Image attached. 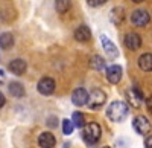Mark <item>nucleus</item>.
<instances>
[{
    "instance_id": "f8f14e48",
    "label": "nucleus",
    "mask_w": 152,
    "mask_h": 148,
    "mask_svg": "<svg viewBox=\"0 0 152 148\" xmlns=\"http://www.w3.org/2000/svg\"><path fill=\"white\" fill-rule=\"evenodd\" d=\"M56 144V139L52 133L49 131H44L40 134V138H38V145H40L41 148H53Z\"/></svg>"
},
{
    "instance_id": "a878e982",
    "label": "nucleus",
    "mask_w": 152,
    "mask_h": 148,
    "mask_svg": "<svg viewBox=\"0 0 152 148\" xmlns=\"http://www.w3.org/2000/svg\"><path fill=\"white\" fill-rule=\"evenodd\" d=\"M145 147H146V148H152V136L146 138V141H145Z\"/></svg>"
},
{
    "instance_id": "f03ea898",
    "label": "nucleus",
    "mask_w": 152,
    "mask_h": 148,
    "mask_svg": "<svg viewBox=\"0 0 152 148\" xmlns=\"http://www.w3.org/2000/svg\"><path fill=\"white\" fill-rule=\"evenodd\" d=\"M100 134H102V130H100L99 124H96V122H90V124L84 125L82 136L87 144H96L100 139Z\"/></svg>"
},
{
    "instance_id": "9b49d317",
    "label": "nucleus",
    "mask_w": 152,
    "mask_h": 148,
    "mask_svg": "<svg viewBox=\"0 0 152 148\" xmlns=\"http://www.w3.org/2000/svg\"><path fill=\"white\" fill-rule=\"evenodd\" d=\"M100 41H102V47H104V51L107 52V57H108V58H116V57L119 55L117 47L114 46V43L108 38V37L102 35V37H100Z\"/></svg>"
},
{
    "instance_id": "c85d7f7f",
    "label": "nucleus",
    "mask_w": 152,
    "mask_h": 148,
    "mask_svg": "<svg viewBox=\"0 0 152 148\" xmlns=\"http://www.w3.org/2000/svg\"><path fill=\"white\" fill-rule=\"evenodd\" d=\"M104 148H110V147H104Z\"/></svg>"
},
{
    "instance_id": "412c9836",
    "label": "nucleus",
    "mask_w": 152,
    "mask_h": 148,
    "mask_svg": "<svg viewBox=\"0 0 152 148\" xmlns=\"http://www.w3.org/2000/svg\"><path fill=\"white\" fill-rule=\"evenodd\" d=\"M72 122H73V125L78 127V128H82V127L85 125V121H84V116H82L81 112H75V113H73Z\"/></svg>"
},
{
    "instance_id": "f3484780",
    "label": "nucleus",
    "mask_w": 152,
    "mask_h": 148,
    "mask_svg": "<svg viewBox=\"0 0 152 148\" xmlns=\"http://www.w3.org/2000/svg\"><path fill=\"white\" fill-rule=\"evenodd\" d=\"M128 98H129V101L134 107H140L142 105V101H143V95L140 93V90H137V89H131L128 92Z\"/></svg>"
},
{
    "instance_id": "39448f33",
    "label": "nucleus",
    "mask_w": 152,
    "mask_h": 148,
    "mask_svg": "<svg viewBox=\"0 0 152 148\" xmlns=\"http://www.w3.org/2000/svg\"><path fill=\"white\" fill-rule=\"evenodd\" d=\"M149 20H151V15H149V12L145 11V9H137V11L132 12V15H131L132 24H135V26H138V28L146 26V24L149 23Z\"/></svg>"
},
{
    "instance_id": "dca6fc26",
    "label": "nucleus",
    "mask_w": 152,
    "mask_h": 148,
    "mask_svg": "<svg viewBox=\"0 0 152 148\" xmlns=\"http://www.w3.org/2000/svg\"><path fill=\"white\" fill-rule=\"evenodd\" d=\"M138 67L145 72H152V54H143L138 58Z\"/></svg>"
},
{
    "instance_id": "7ed1b4c3",
    "label": "nucleus",
    "mask_w": 152,
    "mask_h": 148,
    "mask_svg": "<svg viewBox=\"0 0 152 148\" xmlns=\"http://www.w3.org/2000/svg\"><path fill=\"white\" fill-rule=\"evenodd\" d=\"M107 101V95L104 93V90L100 89H94L90 95H88V105H90V108H100Z\"/></svg>"
},
{
    "instance_id": "cd10ccee",
    "label": "nucleus",
    "mask_w": 152,
    "mask_h": 148,
    "mask_svg": "<svg viewBox=\"0 0 152 148\" xmlns=\"http://www.w3.org/2000/svg\"><path fill=\"white\" fill-rule=\"evenodd\" d=\"M132 2H135V3H140V2H143V0H132Z\"/></svg>"
},
{
    "instance_id": "f257e3e1",
    "label": "nucleus",
    "mask_w": 152,
    "mask_h": 148,
    "mask_svg": "<svg viewBox=\"0 0 152 148\" xmlns=\"http://www.w3.org/2000/svg\"><path fill=\"white\" fill-rule=\"evenodd\" d=\"M128 113H129V108H128V105H126V102H123V101L111 102L108 110H107V116L113 122H122L123 119H126Z\"/></svg>"
},
{
    "instance_id": "0eeeda50",
    "label": "nucleus",
    "mask_w": 152,
    "mask_h": 148,
    "mask_svg": "<svg viewBox=\"0 0 152 148\" xmlns=\"http://www.w3.org/2000/svg\"><path fill=\"white\" fill-rule=\"evenodd\" d=\"M132 127L138 134H146L151 130V122L145 116H137L132 122Z\"/></svg>"
},
{
    "instance_id": "bb28decb",
    "label": "nucleus",
    "mask_w": 152,
    "mask_h": 148,
    "mask_svg": "<svg viewBox=\"0 0 152 148\" xmlns=\"http://www.w3.org/2000/svg\"><path fill=\"white\" fill-rule=\"evenodd\" d=\"M47 122H49V125H50V127H53V125H55V118H50Z\"/></svg>"
},
{
    "instance_id": "6ab92c4d",
    "label": "nucleus",
    "mask_w": 152,
    "mask_h": 148,
    "mask_svg": "<svg viewBox=\"0 0 152 148\" xmlns=\"http://www.w3.org/2000/svg\"><path fill=\"white\" fill-rule=\"evenodd\" d=\"M90 67L94 70H104L105 69V60L99 55H94L90 58Z\"/></svg>"
},
{
    "instance_id": "20e7f679",
    "label": "nucleus",
    "mask_w": 152,
    "mask_h": 148,
    "mask_svg": "<svg viewBox=\"0 0 152 148\" xmlns=\"http://www.w3.org/2000/svg\"><path fill=\"white\" fill-rule=\"evenodd\" d=\"M38 92L44 96H49L55 92V80L50 78V77H44L38 81V85H37Z\"/></svg>"
},
{
    "instance_id": "4be33fe9",
    "label": "nucleus",
    "mask_w": 152,
    "mask_h": 148,
    "mask_svg": "<svg viewBox=\"0 0 152 148\" xmlns=\"http://www.w3.org/2000/svg\"><path fill=\"white\" fill-rule=\"evenodd\" d=\"M73 128H75V125H73V122L70 119H64V121H62V133H64V134H67V136L72 134Z\"/></svg>"
},
{
    "instance_id": "a211bd4d",
    "label": "nucleus",
    "mask_w": 152,
    "mask_h": 148,
    "mask_svg": "<svg viewBox=\"0 0 152 148\" xmlns=\"http://www.w3.org/2000/svg\"><path fill=\"white\" fill-rule=\"evenodd\" d=\"M125 18V12L122 8H113L111 12H110V20L114 23V24H120Z\"/></svg>"
},
{
    "instance_id": "ddd939ff",
    "label": "nucleus",
    "mask_w": 152,
    "mask_h": 148,
    "mask_svg": "<svg viewBox=\"0 0 152 148\" xmlns=\"http://www.w3.org/2000/svg\"><path fill=\"white\" fill-rule=\"evenodd\" d=\"M91 38V31L88 26H85V24H81L79 28H76L75 31V40L76 41H81V43H85Z\"/></svg>"
},
{
    "instance_id": "2eb2a0df",
    "label": "nucleus",
    "mask_w": 152,
    "mask_h": 148,
    "mask_svg": "<svg viewBox=\"0 0 152 148\" xmlns=\"http://www.w3.org/2000/svg\"><path fill=\"white\" fill-rule=\"evenodd\" d=\"M12 46H14V35L11 32L0 34V47H2L3 51H9Z\"/></svg>"
},
{
    "instance_id": "6e6552de",
    "label": "nucleus",
    "mask_w": 152,
    "mask_h": 148,
    "mask_svg": "<svg viewBox=\"0 0 152 148\" xmlns=\"http://www.w3.org/2000/svg\"><path fill=\"white\" fill-rule=\"evenodd\" d=\"M26 67H28L26 61L21 60V58L12 60L11 63H9V66H8L9 72H11V73H14V75H23V73L26 72Z\"/></svg>"
},
{
    "instance_id": "b1692460",
    "label": "nucleus",
    "mask_w": 152,
    "mask_h": 148,
    "mask_svg": "<svg viewBox=\"0 0 152 148\" xmlns=\"http://www.w3.org/2000/svg\"><path fill=\"white\" fill-rule=\"evenodd\" d=\"M5 104H6V98H5V95L2 92H0V108H2Z\"/></svg>"
},
{
    "instance_id": "4468645a",
    "label": "nucleus",
    "mask_w": 152,
    "mask_h": 148,
    "mask_svg": "<svg viewBox=\"0 0 152 148\" xmlns=\"http://www.w3.org/2000/svg\"><path fill=\"white\" fill-rule=\"evenodd\" d=\"M8 90H9V95H11V96H14V98H23L24 95H26V90H24L23 84L18 82V81H12V82H9Z\"/></svg>"
},
{
    "instance_id": "393cba45",
    "label": "nucleus",
    "mask_w": 152,
    "mask_h": 148,
    "mask_svg": "<svg viewBox=\"0 0 152 148\" xmlns=\"http://www.w3.org/2000/svg\"><path fill=\"white\" fill-rule=\"evenodd\" d=\"M146 107H148L149 112H152V96H149L148 99H146Z\"/></svg>"
},
{
    "instance_id": "423d86ee",
    "label": "nucleus",
    "mask_w": 152,
    "mask_h": 148,
    "mask_svg": "<svg viewBox=\"0 0 152 148\" xmlns=\"http://www.w3.org/2000/svg\"><path fill=\"white\" fill-rule=\"evenodd\" d=\"M72 102L75 105H85L88 102V92L84 89V87H78L75 89L73 93H72Z\"/></svg>"
},
{
    "instance_id": "1a4fd4ad",
    "label": "nucleus",
    "mask_w": 152,
    "mask_h": 148,
    "mask_svg": "<svg viewBox=\"0 0 152 148\" xmlns=\"http://www.w3.org/2000/svg\"><path fill=\"white\" fill-rule=\"evenodd\" d=\"M125 46L131 49V51H137L138 47L142 46V38L140 35L135 34V32H129L125 35Z\"/></svg>"
},
{
    "instance_id": "9d476101",
    "label": "nucleus",
    "mask_w": 152,
    "mask_h": 148,
    "mask_svg": "<svg viewBox=\"0 0 152 148\" xmlns=\"http://www.w3.org/2000/svg\"><path fill=\"white\" fill-rule=\"evenodd\" d=\"M122 78V67L119 64H113L110 67H107V80L111 84H117Z\"/></svg>"
},
{
    "instance_id": "5701e85b",
    "label": "nucleus",
    "mask_w": 152,
    "mask_h": 148,
    "mask_svg": "<svg viewBox=\"0 0 152 148\" xmlns=\"http://www.w3.org/2000/svg\"><path fill=\"white\" fill-rule=\"evenodd\" d=\"M87 3L91 8H96V6H102L104 3H107V0H87Z\"/></svg>"
},
{
    "instance_id": "aec40b11",
    "label": "nucleus",
    "mask_w": 152,
    "mask_h": 148,
    "mask_svg": "<svg viewBox=\"0 0 152 148\" xmlns=\"http://www.w3.org/2000/svg\"><path fill=\"white\" fill-rule=\"evenodd\" d=\"M72 3H70V0H56L55 2V9L56 12H59V14H66V12L70 9Z\"/></svg>"
}]
</instances>
